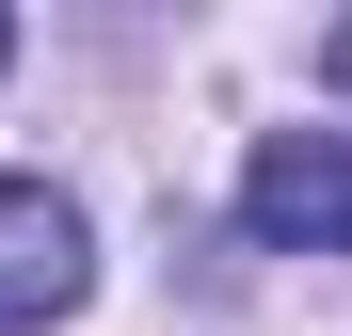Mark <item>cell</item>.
<instances>
[{"mask_svg":"<svg viewBox=\"0 0 352 336\" xmlns=\"http://www.w3.org/2000/svg\"><path fill=\"white\" fill-rule=\"evenodd\" d=\"M241 224L256 256H352V128H272L241 160Z\"/></svg>","mask_w":352,"mask_h":336,"instance_id":"obj_1","label":"cell"},{"mask_svg":"<svg viewBox=\"0 0 352 336\" xmlns=\"http://www.w3.org/2000/svg\"><path fill=\"white\" fill-rule=\"evenodd\" d=\"M80 272H96V240H80V208L48 192V177H0V336L65 320V304H80Z\"/></svg>","mask_w":352,"mask_h":336,"instance_id":"obj_2","label":"cell"},{"mask_svg":"<svg viewBox=\"0 0 352 336\" xmlns=\"http://www.w3.org/2000/svg\"><path fill=\"white\" fill-rule=\"evenodd\" d=\"M320 65H336V96H352V16H336V48H320Z\"/></svg>","mask_w":352,"mask_h":336,"instance_id":"obj_3","label":"cell"},{"mask_svg":"<svg viewBox=\"0 0 352 336\" xmlns=\"http://www.w3.org/2000/svg\"><path fill=\"white\" fill-rule=\"evenodd\" d=\"M0 65H16V16H0Z\"/></svg>","mask_w":352,"mask_h":336,"instance_id":"obj_4","label":"cell"}]
</instances>
